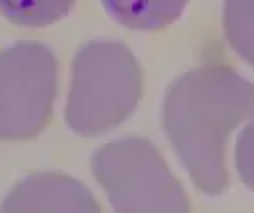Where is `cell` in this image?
Returning <instances> with one entry per match:
<instances>
[{"label":"cell","mask_w":254,"mask_h":213,"mask_svg":"<svg viewBox=\"0 0 254 213\" xmlns=\"http://www.w3.org/2000/svg\"><path fill=\"white\" fill-rule=\"evenodd\" d=\"M250 116L254 84L228 66L194 68L168 88L162 106L164 131L200 191L218 195L226 189V139Z\"/></svg>","instance_id":"6da1fadb"},{"label":"cell","mask_w":254,"mask_h":213,"mask_svg":"<svg viewBox=\"0 0 254 213\" xmlns=\"http://www.w3.org/2000/svg\"><path fill=\"white\" fill-rule=\"evenodd\" d=\"M142 94L134 54L120 42L94 40L72 60L66 124L80 135H100L128 118Z\"/></svg>","instance_id":"7a4b0ae2"},{"label":"cell","mask_w":254,"mask_h":213,"mask_svg":"<svg viewBox=\"0 0 254 213\" xmlns=\"http://www.w3.org/2000/svg\"><path fill=\"white\" fill-rule=\"evenodd\" d=\"M92 175L120 213H184L190 201L170 173L158 148L144 137H128L98 148Z\"/></svg>","instance_id":"3957f363"},{"label":"cell","mask_w":254,"mask_h":213,"mask_svg":"<svg viewBox=\"0 0 254 213\" xmlns=\"http://www.w3.org/2000/svg\"><path fill=\"white\" fill-rule=\"evenodd\" d=\"M56 74V58L40 42H16L0 52V139H32L46 128Z\"/></svg>","instance_id":"277c9868"},{"label":"cell","mask_w":254,"mask_h":213,"mask_svg":"<svg viewBox=\"0 0 254 213\" xmlns=\"http://www.w3.org/2000/svg\"><path fill=\"white\" fill-rule=\"evenodd\" d=\"M6 213H98L100 205L88 187L74 177L60 173H36L12 187L2 203Z\"/></svg>","instance_id":"5b68a950"},{"label":"cell","mask_w":254,"mask_h":213,"mask_svg":"<svg viewBox=\"0 0 254 213\" xmlns=\"http://www.w3.org/2000/svg\"><path fill=\"white\" fill-rule=\"evenodd\" d=\"M188 0H102L106 12L130 30H162L184 10Z\"/></svg>","instance_id":"8992f818"},{"label":"cell","mask_w":254,"mask_h":213,"mask_svg":"<svg viewBox=\"0 0 254 213\" xmlns=\"http://www.w3.org/2000/svg\"><path fill=\"white\" fill-rule=\"evenodd\" d=\"M76 0H0V14L20 26H48L66 16Z\"/></svg>","instance_id":"52a82bcc"},{"label":"cell","mask_w":254,"mask_h":213,"mask_svg":"<svg viewBox=\"0 0 254 213\" xmlns=\"http://www.w3.org/2000/svg\"><path fill=\"white\" fill-rule=\"evenodd\" d=\"M224 34L234 52L254 66V0H224Z\"/></svg>","instance_id":"ba28073f"},{"label":"cell","mask_w":254,"mask_h":213,"mask_svg":"<svg viewBox=\"0 0 254 213\" xmlns=\"http://www.w3.org/2000/svg\"><path fill=\"white\" fill-rule=\"evenodd\" d=\"M236 170L244 185L254 191V122L244 128L236 141Z\"/></svg>","instance_id":"9c48e42d"}]
</instances>
